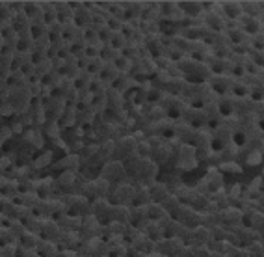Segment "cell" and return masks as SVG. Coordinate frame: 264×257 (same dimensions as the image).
Returning <instances> with one entry per match:
<instances>
[{"mask_svg":"<svg viewBox=\"0 0 264 257\" xmlns=\"http://www.w3.org/2000/svg\"><path fill=\"white\" fill-rule=\"evenodd\" d=\"M147 211H151V214H149L151 218H158V216H160V212L164 214V209H162L160 205H151V207H149Z\"/></svg>","mask_w":264,"mask_h":257,"instance_id":"obj_1","label":"cell"},{"mask_svg":"<svg viewBox=\"0 0 264 257\" xmlns=\"http://www.w3.org/2000/svg\"><path fill=\"white\" fill-rule=\"evenodd\" d=\"M222 170H225V171H242V170H240V166H238V164H234V162H227V164H223V166H222Z\"/></svg>","mask_w":264,"mask_h":257,"instance_id":"obj_3","label":"cell"},{"mask_svg":"<svg viewBox=\"0 0 264 257\" xmlns=\"http://www.w3.org/2000/svg\"><path fill=\"white\" fill-rule=\"evenodd\" d=\"M247 162L249 164H259L260 162V151H253V155L247 157Z\"/></svg>","mask_w":264,"mask_h":257,"instance_id":"obj_2","label":"cell"}]
</instances>
